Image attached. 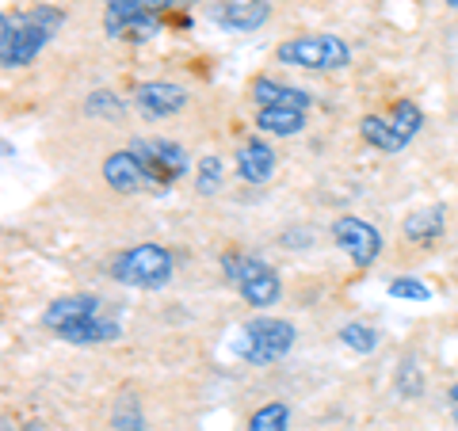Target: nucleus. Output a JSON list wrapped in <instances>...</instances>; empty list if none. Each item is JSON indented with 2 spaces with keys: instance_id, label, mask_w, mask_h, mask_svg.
<instances>
[{
  "instance_id": "5",
  "label": "nucleus",
  "mask_w": 458,
  "mask_h": 431,
  "mask_svg": "<svg viewBox=\"0 0 458 431\" xmlns=\"http://www.w3.org/2000/svg\"><path fill=\"white\" fill-rule=\"evenodd\" d=\"M222 271H225V279L237 286V294L256 309L276 306L279 294H283V283L276 275V267H267L264 260H256V256H249V252H225Z\"/></svg>"
},
{
  "instance_id": "28",
  "label": "nucleus",
  "mask_w": 458,
  "mask_h": 431,
  "mask_svg": "<svg viewBox=\"0 0 458 431\" xmlns=\"http://www.w3.org/2000/svg\"><path fill=\"white\" fill-rule=\"evenodd\" d=\"M443 4H447L451 12H458V0H443Z\"/></svg>"
},
{
  "instance_id": "12",
  "label": "nucleus",
  "mask_w": 458,
  "mask_h": 431,
  "mask_svg": "<svg viewBox=\"0 0 458 431\" xmlns=\"http://www.w3.org/2000/svg\"><path fill=\"white\" fill-rule=\"evenodd\" d=\"M99 313V298L96 294H65V298H54L47 313H42V325L50 328V333H65L69 325H77L84 317H96Z\"/></svg>"
},
{
  "instance_id": "4",
  "label": "nucleus",
  "mask_w": 458,
  "mask_h": 431,
  "mask_svg": "<svg viewBox=\"0 0 458 431\" xmlns=\"http://www.w3.org/2000/svg\"><path fill=\"white\" fill-rule=\"evenodd\" d=\"M276 62L294 69H313V73H333V69L352 65V46L340 35H298L279 42Z\"/></svg>"
},
{
  "instance_id": "18",
  "label": "nucleus",
  "mask_w": 458,
  "mask_h": 431,
  "mask_svg": "<svg viewBox=\"0 0 458 431\" xmlns=\"http://www.w3.org/2000/svg\"><path fill=\"white\" fill-rule=\"evenodd\" d=\"M360 138L378 153H401L409 146V141L394 131V123L386 119V114H363L360 119Z\"/></svg>"
},
{
  "instance_id": "20",
  "label": "nucleus",
  "mask_w": 458,
  "mask_h": 431,
  "mask_svg": "<svg viewBox=\"0 0 458 431\" xmlns=\"http://www.w3.org/2000/svg\"><path fill=\"white\" fill-rule=\"evenodd\" d=\"M249 431H291V409L283 401H267L249 416Z\"/></svg>"
},
{
  "instance_id": "23",
  "label": "nucleus",
  "mask_w": 458,
  "mask_h": 431,
  "mask_svg": "<svg viewBox=\"0 0 458 431\" xmlns=\"http://www.w3.org/2000/svg\"><path fill=\"white\" fill-rule=\"evenodd\" d=\"M123 111H126V104L111 89H96L84 99V114H89V119H123Z\"/></svg>"
},
{
  "instance_id": "11",
  "label": "nucleus",
  "mask_w": 458,
  "mask_h": 431,
  "mask_svg": "<svg viewBox=\"0 0 458 431\" xmlns=\"http://www.w3.org/2000/svg\"><path fill=\"white\" fill-rule=\"evenodd\" d=\"M104 183L111 191H119V195H134V191H141L149 183V176H146V168H141V161L134 156V149L126 146V149H114V153H107V161H104Z\"/></svg>"
},
{
  "instance_id": "19",
  "label": "nucleus",
  "mask_w": 458,
  "mask_h": 431,
  "mask_svg": "<svg viewBox=\"0 0 458 431\" xmlns=\"http://www.w3.org/2000/svg\"><path fill=\"white\" fill-rule=\"evenodd\" d=\"M222 183H225V165H222V156H218V153L199 156V165H195V191L203 195V199H210V195L222 191Z\"/></svg>"
},
{
  "instance_id": "14",
  "label": "nucleus",
  "mask_w": 458,
  "mask_h": 431,
  "mask_svg": "<svg viewBox=\"0 0 458 431\" xmlns=\"http://www.w3.org/2000/svg\"><path fill=\"white\" fill-rule=\"evenodd\" d=\"M249 96L256 107H298V111H310V92L306 89H294V84H283V80H271V77H256L249 84Z\"/></svg>"
},
{
  "instance_id": "1",
  "label": "nucleus",
  "mask_w": 458,
  "mask_h": 431,
  "mask_svg": "<svg viewBox=\"0 0 458 431\" xmlns=\"http://www.w3.org/2000/svg\"><path fill=\"white\" fill-rule=\"evenodd\" d=\"M65 12L62 8H47L38 4L23 16H4L0 20V65L4 69H23L31 65L35 57L42 54V46L54 38V31L62 27Z\"/></svg>"
},
{
  "instance_id": "3",
  "label": "nucleus",
  "mask_w": 458,
  "mask_h": 431,
  "mask_svg": "<svg viewBox=\"0 0 458 431\" xmlns=\"http://www.w3.org/2000/svg\"><path fill=\"white\" fill-rule=\"evenodd\" d=\"M298 340V328L291 321H279V317H252L237 328L233 336V355L245 359L252 367H267V363H279V359L294 348Z\"/></svg>"
},
{
  "instance_id": "8",
  "label": "nucleus",
  "mask_w": 458,
  "mask_h": 431,
  "mask_svg": "<svg viewBox=\"0 0 458 431\" xmlns=\"http://www.w3.org/2000/svg\"><path fill=\"white\" fill-rule=\"evenodd\" d=\"M104 31L111 38H149L161 31V12L146 8V0H107Z\"/></svg>"
},
{
  "instance_id": "7",
  "label": "nucleus",
  "mask_w": 458,
  "mask_h": 431,
  "mask_svg": "<svg viewBox=\"0 0 458 431\" xmlns=\"http://www.w3.org/2000/svg\"><path fill=\"white\" fill-rule=\"evenodd\" d=\"M333 244L355 267H370L382 256V233L370 222L352 218V214H344V218L333 222Z\"/></svg>"
},
{
  "instance_id": "2",
  "label": "nucleus",
  "mask_w": 458,
  "mask_h": 431,
  "mask_svg": "<svg viewBox=\"0 0 458 431\" xmlns=\"http://www.w3.org/2000/svg\"><path fill=\"white\" fill-rule=\"evenodd\" d=\"M172 267H176V260H172V252L165 244L141 241L114 256L107 264V275L123 286H134V291H161L172 279Z\"/></svg>"
},
{
  "instance_id": "17",
  "label": "nucleus",
  "mask_w": 458,
  "mask_h": 431,
  "mask_svg": "<svg viewBox=\"0 0 458 431\" xmlns=\"http://www.w3.org/2000/svg\"><path fill=\"white\" fill-rule=\"evenodd\" d=\"M119 336H123L119 321H104L99 313H96V317H84L77 325H69L65 333H57V340L81 343V348H89V343H111V340H119Z\"/></svg>"
},
{
  "instance_id": "26",
  "label": "nucleus",
  "mask_w": 458,
  "mask_h": 431,
  "mask_svg": "<svg viewBox=\"0 0 458 431\" xmlns=\"http://www.w3.org/2000/svg\"><path fill=\"white\" fill-rule=\"evenodd\" d=\"M447 409H451V420H454V427H458V382L447 390Z\"/></svg>"
},
{
  "instance_id": "13",
  "label": "nucleus",
  "mask_w": 458,
  "mask_h": 431,
  "mask_svg": "<svg viewBox=\"0 0 458 431\" xmlns=\"http://www.w3.org/2000/svg\"><path fill=\"white\" fill-rule=\"evenodd\" d=\"M233 168L245 183H267L271 176H276V149H271L264 138H249L245 146L237 149Z\"/></svg>"
},
{
  "instance_id": "21",
  "label": "nucleus",
  "mask_w": 458,
  "mask_h": 431,
  "mask_svg": "<svg viewBox=\"0 0 458 431\" xmlns=\"http://www.w3.org/2000/svg\"><path fill=\"white\" fill-rule=\"evenodd\" d=\"M386 119L394 123V131L405 138V141H412L420 134V126H424V114H420V107L412 104V99H397V104L390 107V114H386Z\"/></svg>"
},
{
  "instance_id": "16",
  "label": "nucleus",
  "mask_w": 458,
  "mask_h": 431,
  "mask_svg": "<svg viewBox=\"0 0 458 431\" xmlns=\"http://www.w3.org/2000/svg\"><path fill=\"white\" fill-rule=\"evenodd\" d=\"M256 131L267 138H294L306 131V111L298 107H256Z\"/></svg>"
},
{
  "instance_id": "27",
  "label": "nucleus",
  "mask_w": 458,
  "mask_h": 431,
  "mask_svg": "<svg viewBox=\"0 0 458 431\" xmlns=\"http://www.w3.org/2000/svg\"><path fill=\"white\" fill-rule=\"evenodd\" d=\"M176 4H183V0H146V8H153V12H161V16H165V12H168V8H176Z\"/></svg>"
},
{
  "instance_id": "22",
  "label": "nucleus",
  "mask_w": 458,
  "mask_h": 431,
  "mask_svg": "<svg viewBox=\"0 0 458 431\" xmlns=\"http://www.w3.org/2000/svg\"><path fill=\"white\" fill-rule=\"evenodd\" d=\"M340 343L352 348L355 355H370V351H378V328H370L363 321H348L340 328Z\"/></svg>"
},
{
  "instance_id": "15",
  "label": "nucleus",
  "mask_w": 458,
  "mask_h": 431,
  "mask_svg": "<svg viewBox=\"0 0 458 431\" xmlns=\"http://www.w3.org/2000/svg\"><path fill=\"white\" fill-rule=\"evenodd\" d=\"M401 233H405V241L412 244H436L443 233H447V207L436 203V207H424V210H412L405 222H401Z\"/></svg>"
},
{
  "instance_id": "10",
  "label": "nucleus",
  "mask_w": 458,
  "mask_h": 431,
  "mask_svg": "<svg viewBox=\"0 0 458 431\" xmlns=\"http://www.w3.org/2000/svg\"><path fill=\"white\" fill-rule=\"evenodd\" d=\"M210 16L222 31H260L271 16V4L267 0H218Z\"/></svg>"
},
{
  "instance_id": "9",
  "label": "nucleus",
  "mask_w": 458,
  "mask_h": 431,
  "mask_svg": "<svg viewBox=\"0 0 458 431\" xmlns=\"http://www.w3.org/2000/svg\"><path fill=\"white\" fill-rule=\"evenodd\" d=\"M134 104L149 119H168V114H180L188 107V92L172 80H141L134 89Z\"/></svg>"
},
{
  "instance_id": "24",
  "label": "nucleus",
  "mask_w": 458,
  "mask_h": 431,
  "mask_svg": "<svg viewBox=\"0 0 458 431\" xmlns=\"http://www.w3.org/2000/svg\"><path fill=\"white\" fill-rule=\"evenodd\" d=\"M111 424L119 431H146V416H141V405L134 397H123L111 412Z\"/></svg>"
},
{
  "instance_id": "25",
  "label": "nucleus",
  "mask_w": 458,
  "mask_h": 431,
  "mask_svg": "<svg viewBox=\"0 0 458 431\" xmlns=\"http://www.w3.org/2000/svg\"><path fill=\"white\" fill-rule=\"evenodd\" d=\"M386 291H390V298H401V301H432V286L420 283V279H412V275L394 279Z\"/></svg>"
},
{
  "instance_id": "6",
  "label": "nucleus",
  "mask_w": 458,
  "mask_h": 431,
  "mask_svg": "<svg viewBox=\"0 0 458 431\" xmlns=\"http://www.w3.org/2000/svg\"><path fill=\"white\" fill-rule=\"evenodd\" d=\"M134 156L141 161V168H146L149 183H157V188H172L183 172L191 168V156L188 149L180 146V141H168V138H138L131 141Z\"/></svg>"
}]
</instances>
